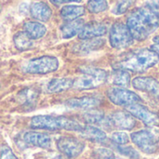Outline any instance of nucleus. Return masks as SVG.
Listing matches in <instances>:
<instances>
[{
	"label": "nucleus",
	"instance_id": "aec40b11",
	"mask_svg": "<svg viewBox=\"0 0 159 159\" xmlns=\"http://www.w3.org/2000/svg\"><path fill=\"white\" fill-rule=\"evenodd\" d=\"M84 25L85 24H84L83 20H75L69 21L61 26V36L65 39L72 38L80 33Z\"/></svg>",
	"mask_w": 159,
	"mask_h": 159
},
{
	"label": "nucleus",
	"instance_id": "2f4dec72",
	"mask_svg": "<svg viewBox=\"0 0 159 159\" xmlns=\"http://www.w3.org/2000/svg\"><path fill=\"white\" fill-rule=\"evenodd\" d=\"M0 159H18L8 146H3L0 151Z\"/></svg>",
	"mask_w": 159,
	"mask_h": 159
},
{
	"label": "nucleus",
	"instance_id": "b1692460",
	"mask_svg": "<svg viewBox=\"0 0 159 159\" xmlns=\"http://www.w3.org/2000/svg\"><path fill=\"white\" fill-rule=\"evenodd\" d=\"M13 41H14V45H15L16 48L20 50V51L27 50L33 47V39H31L26 34V33L24 31L23 32H18L14 35Z\"/></svg>",
	"mask_w": 159,
	"mask_h": 159
},
{
	"label": "nucleus",
	"instance_id": "20e7f679",
	"mask_svg": "<svg viewBox=\"0 0 159 159\" xmlns=\"http://www.w3.org/2000/svg\"><path fill=\"white\" fill-rule=\"evenodd\" d=\"M81 75L74 80V88L79 90L91 89L103 85L108 80V74L106 71L95 68L85 67L81 69Z\"/></svg>",
	"mask_w": 159,
	"mask_h": 159
},
{
	"label": "nucleus",
	"instance_id": "bb28decb",
	"mask_svg": "<svg viewBox=\"0 0 159 159\" xmlns=\"http://www.w3.org/2000/svg\"><path fill=\"white\" fill-rule=\"evenodd\" d=\"M85 120L89 124H98L100 125L104 120V114L102 111L92 110L84 114Z\"/></svg>",
	"mask_w": 159,
	"mask_h": 159
},
{
	"label": "nucleus",
	"instance_id": "cd10ccee",
	"mask_svg": "<svg viewBox=\"0 0 159 159\" xmlns=\"http://www.w3.org/2000/svg\"><path fill=\"white\" fill-rule=\"evenodd\" d=\"M135 0H119L113 8V13L116 15H121L127 12Z\"/></svg>",
	"mask_w": 159,
	"mask_h": 159
},
{
	"label": "nucleus",
	"instance_id": "473e14b6",
	"mask_svg": "<svg viewBox=\"0 0 159 159\" xmlns=\"http://www.w3.org/2000/svg\"><path fill=\"white\" fill-rule=\"evenodd\" d=\"M155 10H157L159 8V0H147V6Z\"/></svg>",
	"mask_w": 159,
	"mask_h": 159
},
{
	"label": "nucleus",
	"instance_id": "2eb2a0df",
	"mask_svg": "<svg viewBox=\"0 0 159 159\" xmlns=\"http://www.w3.org/2000/svg\"><path fill=\"white\" fill-rule=\"evenodd\" d=\"M66 105L75 109H93L101 103V100L97 97L84 96L81 98H73L68 100Z\"/></svg>",
	"mask_w": 159,
	"mask_h": 159
},
{
	"label": "nucleus",
	"instance_id": "4468645a",
	"mask_svg": "<svg viewBox=\"0 0 159 159\" xmlns=\"http://www.w3.org/2000/svg\"><path fill=\"white\" fill-rule=\"evenodd\" d=\"M23 141L30 145L40 147L43 149H49L51 147V138L49 135L46 133H40V132H26L23 135Z\"/></svg>",
	"mask_w": 159,
	"mask_h": 159
},
{
	"label": "nucleus",
	"instance_id": "7c9ffc66",
	"mask_svg": "<svg viewBox=\"0 0 159 159\" xmlns=\"http://www.w3.org/2000/svg\"><path fill=\"white\" fill-rule=\"evenodd\" d=\"M96 156L99 159H123L115 156V154L107 149H99L96 151Z\"/></svg>",
	"mask_w": 159,
	"mask_h": 159
},
{
	"label": "nucleus",
	"instance_id": "0eeeda50",
	"mask_svg": "<svg viewBox=\"0 0 159 159\" xmlns=\"http://www.w3.org/2000/svg\"><path fill=\"white\" fill-rule=\"evenodd\" d=\"M110 44L115 48H126L133 43V36L128 26L122 22H116L110 30Z\"/></svg>",
	"mask_w": 159,
	"mask_h": 159
},
{
	"label": "nucleus",
	"instance_id": "a878e982",
	"mask_svg": "<svg viewBox=\"0 0 159 159\" xmlns=\"http://www.w3.org/2000/svg\"><path fill=\"white\" fill-rule=\"evenodd\" d=\"M108 8L107 0H89L88 9L91 13H100Z\"/></svg>",
	"mask_w": 159,
	"mask_h": 159
},
{
	"label": "nucleus",
	"instance_id": "6e6552de",
	"mask_svg": "<svg viewBox=\"0 0 159 159\" xmlns=\"http://www.w3.org/2000/svg\"><path fill=\"white\" fill-rule=\"evenodd\" d=\"M106 94L113 103L120 106H129L142 102V99L136 93L125 89L112 88L107 90Z\"/></svg>",
	"mask_w": 159,
	"mask_h": 159
},
{
	"label": "nucleus",
	"instance_id": "4be33fe9",
	"mask_svg": "<svg viewBox=\"0 0 159 159\" xmlns=\"http://www.w3.org/2000/svg\"><path fill=\"white\" fill-rule=\"evenodd\" d=\"M81 136L86 140L96 142V143H102L106 140V134L100 129L93 127V126H86L84 127L83 130L80 132Z\"/></svg>",
	"mask_w": 159,
	"mask_h": 159
},
{
	"label": "nucleus",
	"instance_id": "39448f33",
	"mask_svg": "<svg viewBox=\"0 0 159 159\" xmlns=\"http://www.w3.org/2000/svg\"><path fill=\"white\" fill-rule=\"evenodd\" d=\"M130 138L134 144L145 154H155L158 149V130L153 129H142L132 133Z\"/></svg>",
	"mask_w": 159,
	"mask_h": 159
},
{
	"label": "nucleus",
	"instance_id": "ddd939ff",
	"mask_svg": "<svg viewBox=\"0 0 159 159\" xmlns=\"http://www.w3.org/2000/svg\"><path fill=\"white\" fill-rule=\"evenodd\" d=\"M107 33V27L105 24L101 22H89L83 26L80 33L78 34V36L80 39H91L94 37L104 35Z\"/></svg>",
	"mask_w": 159,
	"mask_h": 159
},
{
	"label": "nucleus",
	"instance_id": "e433bc0d",
	"mask_svg": "<svg viewBox=\"0 0 159 159\" xmlns=\"http://www.w3.org/2000/svg\"><path fill=\"white\" fill-rule=\"evenodd\" d=\"M154 41L157 43V44H159V35H157V36H156L155 38H154Z\"/></svg>",
	"mask_w": 159,
	"mask_h": 159
},
{
	"label": "nucleus",
	"instance_id": "6ab92c4d",
	"mask_svg": "<svg viewBox=\"0 0 159 159\" xmlns=\"http://www.w3.org/2000/svg\"><path fill=\"white\" fill-rule=\"evenodd\" d=\"M24 32L31 39H38L43 37L47 33V28L44 24L36 21H27L23 25Z\"/></svg>",
	"mask_w": 159,
	"mask_h": 159
},
{
	"label": "nucleus",
	"instance_id": "c756f323",
	"mask_svg": "<svg viewBox=\"0 0 159 159\" xmlns=\"http://www.w3.org/2000/svg\"><path fill=\"white\" fill-rule=\"evenodd\" d=\"M117 150L119 151V153H121L122 155L129 157L131 159H140V155L139 153L132 147L130 146H122L119 145L117 146Z\"/></svg>",
	"mask_w": 159,
	"mask_h": 159
},
{
	"label": "nucleus",
	"instance_id": "c9c22d12",
	"mask_svg": "<svg viewBox=\"0 0 159 159\" xmlns=\"http://www.w3.org/2000/svg\"><path fill=\"white\" fill-rule=\"evenodd\" d=\"M53 159H70V158H68L67 157H65V156H57V157H55Z\"/></svg>",
	"mask_w": 159,
	"mask_h": 159
},
{
	"label": "nucleus",
	"instance_id": "412c9836",
	"mask_svg": "<svg viewBox=\"0 0 159 159\" xmlns=\"http://www.w3.org/2000/svg\"><path fill=\"white\" fill-rule=\"evenodd\" d=\"M86 12V9L83 6H65L61 9V16L64 20L72 21L77 20V18L83 16Z\"/></svg>",
	"mask_w": 159,
	"mask_h": 159
},
{
	"label": "nucleus",
	"instance_id": "393cba45",
	"mask_svg": "<svg viewBox=\"0 0 159 159\" xmlns=\"http://www.w3.org/2000/svg\"><path fill=\"white\" fill-rule=\"evenodd\" d=\"M17 98L20 103L24 106H33L34 105L36 99H37V93L35 90L31 89H24L19 92L17 95Z\"/></svg>",
	"mask_w": 159,
	"mask_h": 159
},
{
	"label": "nucleus",
	"instance_id": "a211bd4d",
	"mask_svg": "<svg viewBox=\"0 0 159 159\" xmlns=\"http://www.w3.org/2000/svg\"><path fill=\"white\" fill-rule=\"evenodd\" d=\"M74 86V80L70 78H53L47 85L48 93H58L65 91Z\"/></svg>",
	"mask_w": 159,
	"mask_h": 159
},
{
	"label": "nucleus",
	"instance_id": "f03ea898",
	"mask_svg": "<svg viewBox=\"0 0 159 159\" xmlns=\"http://www.w3.org/2000/svg\"><path fill=\"white\" fill-rule=\"evenodd\" d=\"M159 62L158 54L153 49H140L129 52V54L116 61L113 64L115 69H122L142 73L155 66Z\"/></svg>",
	"mask_w": 159,
	"mask_h": 159
},
{
	"label": "nucleus",
	"instance_id": "7ed1b4c3",
	"mask_svg": "<svg viewBox=\"0 0 159 159\" xmlns=\"http://www.w3.org/2000/svg\"><path fill=\"white\" fill-rule=\"evenodd\" d=\"M30 126L36 129H46V130H73L81 132L84 126L79 122L64 117V116H36L31 119Z\"/></svg>",
	"mask_w": 159,
	"mask_h": 159
},
{
	"label": "nucleus",
	"instance_id": "1a4fd4ad",
	"mask_svg": "<svg viewBox=\"0 0 159 159\" xmlns=\"http://www.w3.org/2000/svg\"><path fill=\"white\" fill-rule=\"evenodd\" d=\"M59 151L68 158L78 157L85 149V143L74 137H61L57 142Z\"/></svg>",
	"mask_w": 159,
	"mask_h": 159
},
{
	"label": "nucleus",
	"instance_id": "5701e85b",
	"mask_svg": "<svg viewBox=\"0 0 159 159\" xmlns=\"http://www.w3.org/2000/svg\"><path fill=\"white\" fill-rule=\"evenodd\" d=\"M108 79L114 85L119 87H127L129 85L130 75L126 70L122 69H115V71L108 76Z\"/></svg>",
	"mask_w": 159,
	"mask_h": 159
},
{
	"label": "nucleus",
	"instance_id": "dca6fc26",
	"mask_svg": "<svg viewBox=\"0 0 159 159\" xmlns=\"http://www.w3.org/2000/svg\"><path fill=\"white\" fill-rule=\"evenodd\" d=\"M30 13L33 18L41 21H48L52 15L50 7L44 2L33 3L30 7Z\"/></svg>",
	"mask_w": 159,
	"mask_h": 159
},
{
	"label": "nucleus",
	"instance_id": "72a5a7b5",
	"mask_svg": "<svg viewBox=\"0 0 159 159\" xmlns=\"http://www.w3.org/2000/svg\"><path fill=\"white\" fill-rule=\"evenodd\" d=\"M53 5L55 6H60L61 4H65V3H70V2H80L82 0H49Z\"/></svg>",
	"mask_w": 159,
	"mask_h": 159
},
{
	"label": "nucleus",
	"instance_id": "c85d7f7f",
	"mask_svg": "<svg viewBox=\"0 0 159 159\" xmlns=\"http://www.w3.org/2000/svg\"><path fill=\"white\" fill-rule=\"evenodd\" d=\"M111 140L117 145H125L129 142V137L125 132H114L111 136Z\"/></svg>",
	"mask_w": 159,
	"mask_h": 159
},
{
	"label": "nucleus",
	"instance_id": "f8f14e48",
	"mask_svg": "<svg viewBox=\"0 0 159 159\" xmlns=\"http://www.w3.org/2000/svg\"><path fill=\"white\" fill-rule=\"evenodd\" d=\"M134 89L159 97V82L153 77H136L132 81Z\"/></svg>",
	"mask_w": 159,
	"mask_h": 159
},
{
	"label": "nucleus",
	"instance_id": "f257e3e1",
	"mask_svg": "<svg viewBox=\"0 0 159 159\" xmlns=\"http://www.w3.org/2000/svg\"><path fill=\"white\" fill-rule=\"evenodd\" d=\"M127 26L134 39L144 40L159 27V12L149 7H138L128 16Z\"/></svg>",
	"mask_w": 159,
	"mask_h": 159
},
{
	"label": "nucleus",
	"instance_id": "f3484780",
	"mask_svg": "<svg viewBox=\"0 0 159 159\" xmlns=\"http://www.w3.org/2000/svg\"><path fill=\"white\" fill-rule=\"evenodd\" d=\"M104 40L103 39H86L84 42L76 44L74 47V51L75 53L79 54H88L91 51L97 50L103 47L104 45Z\"/></svg>",
	"mask_w": 159,
	"mask_h": 159
},
{
	"label": "nucleus",
	"instance_id": "f704fd0d",
	"mask_svg": "<svg viewBox=\"0 0 159 159\" xmlns=\"http://www.w3.org/2000/svg\"><path fill=\"white\" fill-rule=\"evenodd\" d=\"M151 49H153L154 51H156V52L158 54V56H159V44H157V45L153 46V47L151 48Z\"/></svg>",
	"mask_w": 159,
	"mask_h": 159
},
{
	"label": "nucleus",
	"instance_id": "9d476101",
	"mask_svg": "<svg viewBox=\"0 0 159 159\" xmlns=\"http://www.w3.org/2000/svg\"><path fill=\"white\" fill-rule=\"evenodd\" d=\"M128 112L131 114L134 117L142 120L145 125L149 127L159 125L158 116L140 103H135L128 106Z\"/></svg>",
	"mask_w": 159,
	"mask_h": 159
},
{
	"label": "nucleus",
	"instance_id": "9b49d317",
	"mask_svg": "<svg viewBox=\"0 0 159 159\" xmlns=\"http://www.w3.org/2000/svg\"><path fill=\"white\" fill-rule=\"evenodd\" d=\"M109 122L111 126L125 130H130L136 125V120L134 116L129 112L125 111H117L113 113L109 117Z\"/></svg>",
	"mask_w": 159,
	"mask_h": 159
},
{
	"label": "nucleus",
	"instance_id": "423d86ee",
	"mask_svg": "<svg viewBox=\"0 0 159 159\" xmlns=\"http://www.w3.org/2000/svg\"><path fill=\"white\" fill-rule=\"evenodd\" d=\"M59 68V61L52 56H42L26 62L23 71L27 74L45 75L55 72Z\"/></svg>",
	"mask_w": 159,
	"mask_h": 159
}]
</instances>
